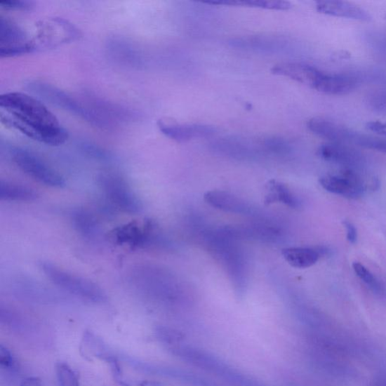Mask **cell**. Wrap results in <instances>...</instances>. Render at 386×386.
Returning <instances> with one entry per match:
<instances>
[{
  "label": "cell",
  "instance_id": "6da1fadb",
  "mask_svg": "<svg viewBox=\"0 0 386 386\" xmlns=\"http://www.w3.org/2000/svg\"><path fill=\"white\" fill-rule=\"evenodd\" d=\"M2 123L27 138L50 146H60L69 138L67 131L38 99L22 93L0 97Z\"/></svg>",
  "mask_w": 386,
  "mask_h": 386
},
{
  "label": "cell",
  "instance_id": "7a4b0ae2",
  "mask_svg": "<svg viewBox=\"0 0 386 386\" xmlns=\"http://www.w3.org/2000/svg\"><path fill=\"white\" fill-rule=\"evenodd\" d=\"M27 88L32 93L48 101L50 104L69 112L91 125L100 128L110 127L111 124L101 118L93 109L85 107L75 98L53 85L40 82V81H30L27 84Z\"/></svg>",
  "mask_w": 386,
  "mask_h": 386
},
{
  "label": "cell",
  "instance_id": "3957f363",
  "mask_svg": "<svg viewBox=\"0 0 386 386\" xmlns=\"http://www.w3.org/2000/svg\"><path fill=\"white\" fill-rule=\"evenodd\" d=\"M41 269L56 286L84 300L95 303L107 300L105 291L93 281L74 275L50 262H42Z\"/></svg>",
  "mask_w": 386,
  "mask_h": 386
},
{
  "label": "cell",
  "instance_id": "277c9868",
  "mask_svg": "<svg viewBox=\"0 0 386 386\" xmlns=\"http://www.w3.org/2000/svg\"><path fill=\"white\" fill-rule=\"evenodd\" d=\"M10 155L17 167L29 178L51 187L62 188L65 186L64 178L34 152L15 147L10 151Z\"/></svg>",
  "mask_w": 386,
  "mask_h": 386
},
{
  "label": "cell",
  "instance_id": "5b68a950",
  "mask_svg": "<svg viewBox=\"0 0 386 386\" xmlns=\"http://www.w3.org/2000/svg\"><path fill=\"white\" fill-rule=\"evenodd\" d=\"M98 181L106 197L121 211L133 215L143 209L140 199L123 177L115 173H104Z\"/></svg>",
  "mask_w": 386,
  "mask_h": 386
},
{
  "label": "cell",
  "instance_id": "8992f818",
  "mask_svg": "<svg viewBox=\"0 0 386 386\" xmlns=\"http://www.w3.org/2000/svg\"><path fill=\"white\" fill-rule=\"evenodd\" d=\"M319 182L325 190L352 199L361 197L367 189L365 179L357 169L344 168L339 175L321 177Z\"/></svg>",
  "mask_w": 386,
  "mask_h": 386
},
{
  "label": "cell",
  "instance_id": "52a82bcc",
  "mask_svg": "<svg viewBox=\"0 0 386 386\" xmlns=\"http://www.w3.org/2000/svg\"><path fill=\"white\" fill-rule=\"evenodd\" d=\"M131 275L134 286L147 295L167 299L171 296V280L166 272L145 265L135 268Z\"/></svg>",
  "mask_w": 386,
  "mask_h": 386
},
{
  "label": "cell",
  "instance_id": "ba28073f",
  "mask_svg": "<svg viewBox=\"0 0 386 386\" xmlns=\"http://www.w3.org/2000/svg\"><path fill=\"white\" fill-rule=\"evenodd\" d=\"M36 49L24 30L10 20L0 17V56L10 58L32 53Z\"/></svg>",
  "mask_w": 386,
  "mask_h": 386
},
{
  "label": "cell",
  "instance_id": "9c48e42d",
  "mask_svg": "<svg viewBox=\"0 0 386 386\" xmlns=\"http://www.w3.org/2000/svg\"><path fill=\"white\" fill-rule=\"evenodd\" d=\"M196 367L215 373L234 386H264L246 375L233 370L227 364L205 351L198 355Z\"/></svg>",
  "mask_w": 386,
  "mask_h": 386
},
{
  "label": "cell",
  "instance_id": "30bf717a",
  "mask_svg": "<svg viewBox=\"0 0 386 386\" xmlns=\"http://www.w3.org/2000/svg\"><path fill=\"white\" fill-rule=\"evenodd\" d=\"M37 40L40 45L54 46L76 39L79 33L74 26L64 19L48 20L38 25Z\"/></svg>",
  "mask_w": 386,
  "mask_h": 386
},
{
  "label": "cell",
  "instance_id": "8fae6325",
  "mask_svg": "<svg viewBox=\"0 0 386 386\" xmlns=\"http://www.w3.org/2000/svg\"><path fill=\"white\" fill-rule=\"evenodd\" d=\"M158 126L162 134L178 142H186L192 139L208 138L214 135L216 129L206 125L180 124L176 121L161 119Z\"/></svg>",
  "mask_w": 386,
  "mask_h": 386
},
{
  "label": "cell",
  "instance_id": "7c38bea8",
  "mask_svg": "<svg viewBox=\"0 0 386 386\" xmlns=\"http://www.w3.org/2000/svg\"><path fill=\"white\" fill-rule=\"evenodd\" d=\"M317 155L324 161L345 167L357 169L364 165V158L361 152L347 145L329 143L321 145Z\"/></svg>",
  "mask_w": 386,
  "mask_h": 386
},
{
  "label": "cell",
  "instance_id": "4fadbf2b",
  "mask_svg": "<svg viewBox=\"0 0 386 386\" xmlns=\"http://www.w3.org/2000/svg\"><path fill=\"white\" fill-rule=\"evenodd\" d=\"M272 73L277 76L289 78L304 86L316 88L324 72L309 65L288 62L274 66Z\"/></svg>",
  "mask_w": 386,
  "mask_h": 386
},
{
  "label": "cell",
  "instance_id": "5bb4252c",
  "mask_svg": "<svg viewBox=\"0 0 386 386\" xmlns=\"http://www.w3.org/2000/svg\"><path fill=\"white\" fill-rule=\"evenodd\" d=\"M307 128L313 134L328 140L331 143L350 145L353 133L352 129L322 117L310 119Z\"/></svg>",
  "mask_w": 386,
  "mask_h": 386
},
{
  "label": "cell",
  "instance_id": "9a60e30c",
  "mask_svg": "<svg viewBox=\"0 0 386 386\" xmlns=\"http://www.w3.org/2000/svg\"><path fill=\"white\" fill-rule=\"evenodd\" d=\"M204 200L213 208L233 214L247 215L253 211L248 202L225 191H208L205 193Z\"/></svg>",
  "mask_w": 386,
  "mask_h": 386
},
{
  "label": "cell",
  "instance_id": "2e32d148",
  "mask_svg": "<svg viewBox=\"0 0 386 386\" xmlns=\"http://www.w3.org/2000/svg\"><path fill=\"white\" fill-rule=\"evenodd\" d=\"M317 11L321 14L333 17L355 20V21L368 22L372 17L363 8L345 1L324 0L317 4Z\"/></svg>",
  "mask_w": 386,
  "mask_h": 386
},
{
  "label": "cell",
  "instance_id": "e0dca14e",
  "mask_svg": "<svg viewBox=\"0 0 386 386\" xmlns=\"http://www.w3.org/2000/svg\"><path fill=\"white\" fill-rule=\"evenodd\" d=\"M358 81L347 75L323 74L314 90L328 95H343L357 88Z\"/></svg>",
  "mask_w": 386,
  "mask_h": 386
},
{
  "label": "cell",
  "instance_id": "ac0fdd59",
  "mask_svg": "<svg viewBox=\"0 0 386 386\" xmlns=\"http://www.w3.org/2000/svg\"><path fill=\"white\" fill-rule=\"evenodd\" d=\"M323 252L321 248L291 247L282 249L281 255L292 267L307 269L319 261Z\"/></svg>",
  "mask_w": 386,
  "mask_h": 386
},
{
  "label": "cell",
  "instance_id": "d6986e66",
  "mask_svg": "<svg viewBox=\"0 0 386 386\" xmlns=\"http://www.w3.org/2000/svg\"><path fill=\"white\" fill-rule=\"evenodd\" d=\"M267 195L265 198V204L281 202L293 209L301 207L300 200L293 194L286 184L276 180H271L267 185Z\"/></svg>",
  "mask_w": 386,
  "mask_h": 386
},
{
  "label": "cell",
  "instance_id": "ffe728a7",
  "mask_svg": "<svg viewBox=\"0 0 386 386\" xmlns=\"http://www.w3.org/2000/svg\"><path fill=\"white\" fill-rule=\"evenodd\" d=\"M36 198V192L32 189L5 181L0 182V199L3 201L26 202Z\"/></svg>",
  "mask_w": 386,
  "mask_h": 386
},
{
  "label": "cell",
  "instance_id": "44dd1931",
  "mask_svg": "<svg viewBox=\"0 0 386 386\" xmlns=\"http://www.w3.org/2000/svg\"><path fill=\"white\" fill-rule=\"evenodd\" d=\"M72 220L76 230L84 237L93 239L98 236L99 226L97 220L90 213L78 210L73 213Z\"/></svg>",
  "mask_w": 386,
  "mask_h": 386
},
{
  "label": "cell",
  "instance_id": "7402d4cb",
  "mask_svg": "<svg viewBox=\"0 0 386 386\" xmlns=\"http://www.w3.org/2000/svg\"><path fill=\"white\" fill-rule=\"evenodd\" d=\"M221 6H248L272 10H288L291 8V4L287 1H278V0H222Z\"/></svg>",
  "mask_w": 386,
  "mask_h": 386
},
{
  "label": "cell",
  "instance_id": "603a6c76",
  "mask_svg": "<svg viewBox=\"0 0 386 386\" xmlns=\"http://www.w3.org/2000/svg\"><path fill=\"white\" fill-rule=\"evenodd\" d=\"M350 145L386 154V138L361 134L354 131Z\"/></svg>",
  "mask_w": 386,
  "mask_h": 386
},
{
  "label": "cell",
  "instance_id": "cb8c5ba5",
  "mask_svg": "<svg viewBox=\"0 0 386 386\" xmlns=\"http://www.w3.org/2000/svg\"><path fill=\"white\" fill-rule=\"evenodd\" d=\"M353 269L357 277L367 286L373 292L375 293H382L384 287L382 283L375 277L371 271L366 268L361 263L354 262L353 263Z\"/></svg>",
  "mask_w": 386,
  "mask_h": 386
},
{
  "label": "cell",
  "instance_id": "d4e9b609",
  "mask_svg": "<svg viewBox=\"0 0 386 386\" xmlns=\"http://www.w3.org/2000/svg\"><path fill=\"white\" fill-rule=\"evenodd\" d=\"M56 373L60 386H80L77 375L67 363L58 362Z\"/></svg>",
  "mask_w": 386,
  "mask_h": 386
},
{
  "label": "cell",
  "instance_id": "484cf974",
  "mask_svg": "<svg viewBox=\"0 0 386 386\" xmlns=\"http://www.w3.org/2000/svg\"><path fill=\"white\" fill-rule=\"evenodd\" d=\"M157 339L162 343L170 345V347L178 345L184 340V334L180 332L165 326H159L156 328ZM169 347V348H170Z\"/></svg>",
  "mask_w": 386,
  "mask_h": 386
},
{
  "label": "cell",
  "instance_id": "4316f807",
  "mask_svg": "<svg viewBox=\"0 0 386 386\" xmlns=\"http://www.w3.org/2000/svg\"><path fill=\"white\" fill-rule=\"evenodd\" d=\"M368 105L380 114H386V91H373L368 96Z\"/></svg>",
  "mask_w": 386,
  "mask_h": 386
},
{
  "label": "cell",
  "instance_id": "83f0119b",
  "mask_svg": "<svg viewBox=\"0 0 386 386\" xmlns=\"http://www.w3.org/2000/svg\"><path fill=\"white\" fill-rule=\"evenodd\" d=\"M83 150L87 155L98 160L106 161L110 159V155L106 150L91 144L82 145Z\"/></svg>",
  "mask_w": 386,
  "mask_h": 386
},
{
  "label": "cell",
  "instance_id": "f1b7e54d",
  "mask_svg": "<svg viewBox=\"0 0 386 386\" xmlns=\"http://www.w3.org/2000/svg\"><path fill=\"white\" fill-rule=\"evenodd\" d=\"M32 3L29 1H22V0H7V1L0 2V6L6 10L11 11H27L32 8Z\"/></svg>",
  "mask_w": 386,
  "mask_h": 386
},
{
  "label": "cell",
  "instance_id": "f546056e",
  "mask_svg": "<svg viewBox=\"0 0 386 386\" xmlns=\"http://www.w3.org/2000/svg\"><path fill=\"white\" fill-rule=\"evenodd\" d=\"M0 364L5 369H12L15 366V359L11 352L4 345L0 347Z\"/></svg>",
  "mask_w": 386,
  "mask_h": 386
},
{
  "label": "cell",
  "instance_id": "4dcf8cb0",
  "mask_svg": "<svg viewBox=\"0 0 386 386\" xmlns=\"http://www.w3.org/2000/svg\"><path fill=\"white\" fill-rule=\"evenodd\" d=\"M367 128L375 134L386 136V121H370L367 124Z\"/></svg>",
  "mask_w": 386,
  "mask_h": 386
},
{
  "label": "cell",
  "instance_id": "1f68e13d",
  "mask_svg": "<svg viewBox=\"0 0 386 386\" xmlns=\"http://www.w3.org/2000/svg\"><path fill=\"white\" fill-rule=\"evenodd\" d=\"M343 225L347 229V238L351 244H355L358 239V232L357 228L350 221L343 222Z\"/></svg>",
  "mask_w": 386,
  "mask_h": 386
},
{
  "label": "cell",
  "instance_id": "d6a6232c",
  "mask_svg": "<svg viewBox=\"0 0 386 386\" xmlns=\"http://www.w3.org/2000/svg\"><path fill=\"white\" fill-rule=\"evenodd\" d=\"M20 386H43V385L38 378L32 377L25 379Z\"/></svg>",
  "mask_w": 386,
  "mask_h": 386
},
{
  "label": "cell",
  "instance_id": "836d02e7",
  "mask_svg": "<svg viewBox=\"0 0 386 386\" xmlns=\"http://www.w3.org/2000/svg\"><path fill=\"white\" fill-rule=\"evenodd\" d=\"M371 386H386V378H379L378 380H375Z\"/></svg>",
  "mask_w": 386,
  "mask_h": 386
},
{
  "label": "cell",
  "instance_id": "e575fe53",
  "mask_svg": "<svg viewBox=\"0 0 386 386\" xmlns=\"http://www.w3.org/2000/svg\"><path fill=\"white\" fill-rule=\"evenodd\" d=\"M140 386H161L160 384L154 382H144Z\"/></svg>",
  "mask_w": 386,
  "mask_h": 386
}]
</instances>
